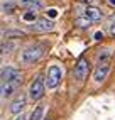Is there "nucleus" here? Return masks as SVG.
Returning a JSON list of instances; mask_svg holds the SVG:
<instances>
[{
  "label": "nucleus",
  "mask_w": 115,
  "mask_h": 120,
  "mask_svg": "<svg viewBox=\"0 0 115 120\" xmlns=\"http://www.w3.org/2000/svg\"><path fill=\"white\" fill-rule=\"evenodd\" d=\"M2 83H15L19 85L20 83V73L19 69L15 68H4L2 69Z\"/></svg>",
  "instance_id": "obj_5"
},
{
  "label": "nucleus",
  "mask_w": 115,
  "mask_h": 120,
  "mask_svg": "<svg viewBox=\"0 0 115 120\" xmlns=\"http://www.w3.org/2000/svg\"><path fill=\"white\" fill-rule=\"evenodd\" d=\"M2 10H4V14H10V12L14 10V4H12V2H4Z\"/></svg>",
  "instance_id": "obj_14"
},
{
  "label": "nucleus",
  "mask_w": 115,
  "mask_h": 120,
  "mask_svg": "<svg viewBox=\"0 0 115 120\" xmlns=\"http://www.w3.org/2000/svg\"><path fill=\"white\" fill-rule=\"evenodd\" d=\"M108 4H110V5H113V7H115V0H108Z\"/></svg>",
  "instance_id": "obj_20"
},
{
  "label": "nucleus",
  "mask_w": 115,
  "mask_h": 120,
  "mask_svg": "<svg viewBox=\"0 0 115 120\" xmlns=\"http://www.w3.org/2000/svg\"><path fill=\"white\" fill-rule=\"evenodd\" d=\"M61 79V68L59 66H51L47 69V76H46V86L47 88H56L58 83Z\"/></svg>",
  "instance_id": "obj_3"
},
{
  "label": "nucleus",
  "mask_w": 115,
  "mask_h": 120,
  "mask_svg": "<svg viewBox=\"0 0 115 120\" xmlns=\"http://www.w3.org/2000/svg\"><path fill=\"white\" fill-rule=\"evenodd\" d=\"M41 54H42V47L41 46H29L26 49L22 51L20 58H22V63H26V64H31V63H34L41 58Z\"/></svg>",
  "instance_id": "obj_1"
},
{
  "label": "nucleus",
  "mask_w": 115,
  "mask_h": 120,
  "mask_svg": "<svg viewBox=\"0 0 115 120\" xmlns=\"http://www.w3.org/2000/svg\"><path fill=\"white\" fill-rule=\"evenodd\" d=\"M42 115H44V105H37L31 113V120H42Z\"/></svg>",
  "instance_id": "obj_12"
},
{
  "label": "nucleus",
  "mask_w": 115,
  "mask_h": 120,
  "mask_svg": "<svg viewBox=\"0 0 115 120\" xmlns=\"http://www.w3.org/2000/svg\"><path fill=\"white\" fill-rule=\"evenodd\" d=\"M102 37H103V34L100 32V30H98V32H95V39H96V41H102Z\"/></svg>",
  "instance_id": "obj_18"
},
{
  "label": "nucleus",
  "mask_w": 115,
  "mask_h": 120,
  "mask_svg": "<svg viewBox=\"0 0 115 120\" xmlns=\"http://www.w3.org/2000/svg\"><path fill=\"white\" fill-rule=\"evenodd\" d=\"M17 86L19 85H15V83H2V98L12 97V93L17 90Z\"/></svg>",
  "instance_id": "obj_11"
},
{
  "label": "nucleus",
  "mask_w": 115,
  "mask_h": 120,
  "mask_svg": "<svg viewBox=\"0 0 115 120\" xmlns=\"http://www.w3.org/2000/svg\"><path fill=\"white\" fill-rule=\"evenodd\" d=\"M108 71H110V64H108V61H107V59H102V61L96 64L95 71H93V79H95L96 83L103 81V79L107 78V75H108Z\"/></svg>",
  "instance_id": "obj_4"
},
{
  "label": "nucleus",
  "mask_w": 115,
  "mask_h": 120,
  "mask_svg": "<svg viewBox=\"0 0 115 120\" xmlns=\"http://www.w3.org/2000/svg\"><path fill=\"white\" fill-rule=\"evenodd\" d=\"M81 2H92V0H81Z\"/></svg>",
  "instance_id": "obj_21"
},
{
  "label": "nucleus",
  "mask_w": 115,
  "mask_h": 120,
  "mask_svg": "<svg viewBox=\"0 0 115 120\" xmlns=\"http://www.w3.org/2000/svg\"><path fill=\"white\" fill-rule=\"evenodd\" d=\"M85 17H88L90 20H98L102 19V12L96 7H86L85 9Z\"/></svg>",
  "instance_id": "obj_10"
},
{
  "label": "nucleus",
  "mask_w": 115,
  "mask_h": 120,
  "mask_svg": "<svg viewBox=\"0 0 115 120\" xmlns=\"http://www.w3.org/2000/svg\"><path fill=\"white\" fill-rule=\"evenodd\" d=\"M108 30H110V34H112V36H115V19H112V20H110Z\"/></svg>",
  "instance_id": "obj_16"
},
{
  "label": "nucleus",
  "mask_w": 115,
  "mask_h": 120,
  "mask_svg": "<svg viewBox=\"0 0 115 120\" xmlns=\"http://www.w3.org/2000/svg\"><path fill=\"white\" fill-rule=\"evenodd\" d=\"M47 15H49L51 19H54L56 15H58V10H56V9H49V10H47Z\"/></svg>",
  "instance_id": "obj_17"
},
{
  "label": "nucleus",
  "mask_w": 115,
  "mask_h": 120,
  "mask_svg": "<svg viewBox=\"0 0 115 120\" xmlns=\"http://www.w3.org/2000/svg\"><path fill=\"white\" fill-rule=\"evenodd\" d=\"M24 107H26V97H24V95H19V97L10 103V112L12 113H20L24 110Z\"/></svg>",
  "instance_id": "obj_9"
},
{
  "label": "nucleus",
  "mask_w": 115,
  "mask_h": 120,
  "mask_svg": "<svg viewBox=\"0 0 115 120\" xmlns=\"http://www.w3.org/2000/svg\"><path fill=\"white\" fill-rule=\"evenodd\" d=\"M53 26H54L53 20H49V19H37L36 22L31 24V29L36 30V32H46V30H51Z\"/></svg>",
  "instance_id": "obj_7"
},
{
  "label": "nucleus",
  "mask_w": 115,
  "mask_h": 120,
  "mask_svg": "<svg viewBox=\"0 0 115 120\" xmlns=\"http://www.w3.org/2000/svg\"><path fill=\"white\" fill-rule=\"evenodd\" d=\"M14 120H24V117H22V115H19V117H15Z\"/></svg>",
  "instance_id": "obj_19"
},
{
  "label": "nucleus",
  "mask_w": 115,
  "mask_h": 120,
  "mask_svg": "<svg viewBox=\"0 0 115 120\" xmlns=\"http://www.w3.org/2000/svg\"><path fill=\"white\" fill-rule=\"evenodd\" d=\"M44 88H46V83L42 81V78L34 79L29 86V98L31 100H41L44 95Z\"/></svg>",
  "instance_id": "obj_2"
},
{
  "label": "nucleus",
  "mask_w": 115,
  "mask_h": 120,
  "mask_svg": "<svg viewBox=\"0 0 115 120\" xmlns=\"http://www.w3.org/2000/svg\"><path fill=\"white\" fill-rule=\"evenodd\" d=\"M86 75H88V61L81 58L76 63L75 69H73V76H75V79H78V81H83L86 78Z\"/></svg>",
  "instance_id": "obj_6"
},
{
  "label": "nucleus",
  "mask_w": 115,
  "mask_h": 120,
  "mask_svg": "<svg viewBox=\"0 0 115 120\" xmlns=\"http://www.w3.org/2000/svg\"><path fill=\"white\" fill-rule=\"evenodd\" d=\"M92 22H93V20H90L88 17H78V19L75 20V26L85 29V27H90V26H92Z\"/></svg>",
  "instance_id": "obj_13"
},
{
  "label": "nucleus",
  "mask_w": 115,
  "mask_h": 120,
  "mask_svg": "<svg viewBox=\"0 0 115 120\" xmlns=\"http://www.w3.org/2000/svg\"><path fill=\"white\" fill-rule=\"evenodd\" d=\"M24 20H27V22H36V12H27V14H24Z\"/></svg>",
  "instance_id": "obj_15"
},
{
  "label": "nucleus",
  "mask_w": 115,
  "mask_h": 120,
  "mask_svg": "<svg viewBox=\"0 0 115 120\" xmlns=\"http://www.w3.org/2000/svg\"><path fill=\"white\" fill-rule=\"evenodd\" d=\"M19 5L22 7V9L29 10V12H39L41 9H42L41 2H37V0H20Z\"/></svg>",
  "instance_id": "obj_8"
}]
</instances>
